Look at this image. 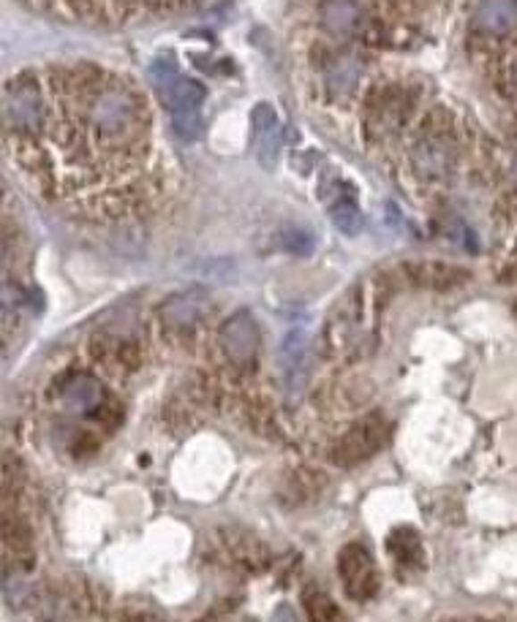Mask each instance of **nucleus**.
I'll return each instance as SVG.
<instances>
[{
    "label": "nucleus",
    "mask_w": 517,
    "mask_h": 622,
    "mask_svg": "<svg viewBox=\"0 0 517 622\" xmlns=\"http://www.w3.org/2000/svg\"><path fill=\"white\" fill-rule=\"evenodd\" d=\"M88 120L104 139H121L139 126V104L126 87H104L93 95Z\"/></svg>",
    "instance_id": "f257e3e1"
},
{
    "label": "nucleus",
    "mask_w": 517,
    "mask_h": 622,
    "mask_svg": "<svg viewBox=\"0 0 517 622\" xmlns=\"http://www.w3.org/2000/svg\"><path fill=\"white\" fill-rule=\"evenodd\" d=\"M387 441V424L379 416H368L360 424H354L343 438L335 444L332 449V462L343 465V468H352L365 462L368 457H373Z\"/></svg>",
    "instance_id": "f03ea898"
},
{
    "label": "nucleus",
    "mask_w": 517,
    "mask_h": 622,
    "mask_svg": "<svg viewBox=\"0 0 517 622\" xmlns=\"http://www.w3.org/2000/svg\"><path fill=\"white\" fill-rule=\"evenodd\" d=\"M338 571L343 579V587L346 593L357 601H365L376 593L379 587V574H376V563L365 546L360 543H349L343 546L338 554Z\"/></svg>",
    "instance_id": "7ed1b4c3"
},
{
    "label": "nucleus",
    "mask_w": 517,
    "mask_h": 622,
    "mask_svg": "<svg viewBox=\"0 0 517 622\" xmlns=\"http://www.w3.org/2000/svg\"><path fill=\"white\" fill-rule=\"evenodd\" d=\"M221 348L226 353V359L238 364V367H251L256 361L259 353V327L256 319L248 313V310H240L232 319H226L221 327Z\"/></svg>",
    "instance_id": "20e7f679"
},
{
    "label": "nucleus",
    "mask_w": 517,
    "mask_h": 622,
    "mask_svg": "<svg viewBox=\"0 0 517 622\" xmlns=\"http://www.w3.org/2000/svg\"><path fill=\"white\" fill-rule=\"evenodd\" d=\"M251 126H254V139H256V155L264 169H272L278 163V153L283 145V134H280L272 106L259 104L251 114Z\"/></svg>",
    "instance_id": "39448f33"
},
{
    "label": "nucleus",
    "mask_w": 517,
    "mask_h": 622,
    "mask_svg": "<svg viewBox=\"0 0 517 622\" xmlns=\"http://www.w3.org/2000/svg\"><path fill=\"white\" fill-rule=\"evenodd\" d=\"M204 307H207V299L202 291H183V294H175L171 299L163 302V310H161V316L169 327H194L202 313H204Z\"/></svg>",
    "instance_id": "423d86ee"
},
{
    "label": "nucleus",
    "mask_w": 517,
    "mask_h": 622,
    "mask_svg": "<svg viewBox=\"0 0 517 622\" xmlns=\"http://www.w3.org/2000/svg\"><path fill=\"white\" fill-rule=\"evenodd\" d=\"M477 22L490 36H506L517 25V0H482Z\"/></svg>",
    "instance_id": "0eeeda50"
},
{
    "label": "nucleus",
    "mask_w": 517,
    "mask_h": 622,
    "mask_svg": "<svg viewBox=\"0 0 517 622\" xmlns=\"http://www.w3.org/2000/svg\"><path fill=\"white\" fill-rule=\"evenodd\" d=\"M280 359H283V372L289 386H300L305 378V359H308V337L303 329H292L286 335L280 345Z\"/></svg>",
    "instance_id": "6e6552de"
},
{
    "label": "nucleus",
    "mask_w": 517,
    "mask_h": 622,
    "mask_svg": "<svg viewBox=\"0 0 517 622\" xmlns=\"http://www.w3.org/2000/svg\"><path fill=\"white\" fill-rule=\"evenodd\" d=\"M63 402L74 411L90 413L104 402V389L96 378L90 376H74L66 386H63Z\"/></svg>",
    "instance_id": "1a4fd4ad"
},
{
    "label": "nucleus",
    "mask_w": 517,
    "mask_h": 622,
    "mask_svg": "<svg viewBox=\"0 0 517 622\" xmlns=\"http://www.w3.org/2000/svg\"><path fill=\"white\" fill-rule=\"evenodd\" d=\"M158 95L169 106V112H175V109H196L204 101V87L196 79L178 77L169 87H163Z\"/></svg>",
    "instance_id": "9d476101"
},
{
    "label": "nucleus",
    "mask_w": 517,
    "mask_h": 622,
    "mask_svg": "<svg viewBox=\"0 0 517 622\" xmlns=\"http://www.w3.org/2000/svg\"><path fill=\"white\" fill-rule=\"evenodd\" d=\"M321 20L324 28L335 36H346L360 25V9L352 0H329V4L321 9Z\"/></svg>",
    "instance_id": "9b49d317"
},
{
    "label": "nucleus",
    "mask_w": 517,
    "mask_h": 622,
    "mask_svg": "<svg viewBox=\"0 0 517 622\" xmlns=\"http://www.w3.org/2000/svg\"><path fill=\"white\" fill-rule=\"evenodd\" d=\"M389 552L392 557L397 560V563H406V566H422V541L420 535L412 530V527H400L389 535Z\"/></svg>",
    "instance_id": "f8f14e48"
},
{
    "label": "nucleus",
    "mask_w": 517,
    "mask_h": 622,
    "mask_svg": "<svg viewBox=\"0 0 517 622\" xmlns=\"http://www.w3.org/2000/svg\"><path fill=\"white\" fill-rule=\"evenodd\" d=\"M329 218H332V226L346 236H357L363 231V212L352 199H340L338 204H332Z\"/></svg>",
    "instance_id": "ddd939ff"
},
{
    "label": "nucleus",
    "mask_w": 517,
    "mask_h": 622,
    "mask_svg": "<svg viewBox=\"0 0 517 622\" xmlns=\"http://www.w3.org/2000/svg\"><path fill=\"white\" fill-rule=\"evenodd\" d=\"M414 163L420 166V171H425V174H441L446 166H449V153H446V147L444 145H438V142H422L417 150H414Z\"/></svg>",
    "instance_id": "4468645a"
},
{
    "label": "nucleus",
    "mask_w": 517,
    "mask_h": 622,
    "mask_svg": "<svg viewBox=\"0 0 517 622\" xmlns=\"http://www.w3.org/2000/svg\"><path fill=\"white\" fill-rule=\"evenodd\" d=\"M327 82H329V87H332L335 93H349V90H354L357 82H360V63H357L354 57H340L338 63L329 69Z\"/></svg>",
    "instance_id": "2eb2a0df"
},
{
    "label": "nucleus",
    "mask_w": 517,
    "mask_h": 622,
    "mask_svg": "<svg viewBox=\"0 0 517 622\" xmlns=\"http://www.w3.org/2000/svg\"><path fill=\"white\" fill-rule=\"evenodd\" d=\"M417 280L425 283V286L449 288V286H454V283L466 280V272L452 270V267H444V264H420V267H417Z\"/></svg>",
    "instance_id": "dca6fc26"
},
{
    "label": "nucleus",
    "mask_w": 517,
    "mask_h": 622,
    "mask_svg": "<svg viewBox=\"0 0 517 622\" xmlns=\"http://www.w3.org/2000/svg\"><path fill=\"white\" fill-rule=\"evenodd\" d=\"M305 609L311 614V622H340V611L332 603V598L321 590L305 593Z\"/></svg>",
    "instance_id": "f3484780"
},
{
    "label": "nucleus",
    "mask_w": 517,
    "mask_h": 622,
    "mask_svg": "<svg viewBox=\"0 0 517 622\" xmlns=\"http://www.w3.org/2000/svg\"><path fill=\"white\" fill-rule=\"evenodd\" d=\"M171 114V129H175V134L186 142H194L202 131V117H199V109H175L169 112Z\"/></svg>",
    "instance_id": "a211bd4d"
},
{
    "label": "nucleus",
    "mask_w": 517,
    "mask_h": 622,
    "mask_svg": "<svg viewBox=\"0 0 517 622\" xmlns=\"http://www.w3.org/2000/svg\"><path fill=\"white\" fill-rule=\"evenodd\" d=\"M303 239H311V236H305L303 231H297V234L292 231V234H289V242H286V245H289L292 253H308V251H311V245H303Z\"/></svg>",
    "instance_id": "6ab92c4d"
},
{
    "label": "nucleus",
    "mask_w": 517,
    "mask_h": 622,
    "mask_svg": "<svg viewBox=\"0 0 517 622\" xmlns=\"http://www.w3.org/2000/svg\"><path fill=\"white\" fill-rule=\"evenodd\" d=\"M275 622H297V617H295V611L289 606H280L275 611Z\"/></svg>",
    "instance_id": "aec40b11"
},
{
    "label": "nucleus",
    "mask_w": 517,
    "mask_h": 622,
    "mask_svg": "<svg viewBox=\"0 0 517 622\" xmlns=\"http://www.w3.org/2000/svg\"><path fill=\"white\" fill-rule=\"evenodd\" d=\"M514 177H517V161H514Z\"/></svg>",
    "instance_id": "412c9836"
}]
</instances>
